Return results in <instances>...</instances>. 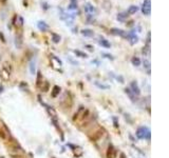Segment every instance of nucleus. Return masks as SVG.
<instances>
[{"instance_id":"1","label":"nucleus","mask_w":169,"mask_h":158,"mask_svg":"<svg viewBox=\"0 0 169 158\" xmlns=\"http://www.w3.org/2000/svg\"><path fill=\"white\" fill-rule=\"evenodd\" d=\"M136 137L140 139H150V130L147 126H141L136 131Z\"/></svg>"},{"instance_id":"2","label":"nucleus","mask_w":169,"mask_h":158,"mask_svg":"<svg viewBox=\"0 0 169 158\" xmlns=\"http://www.w3.org/2000/svg\"><path fill=\"white\" fill-rule=\"evenodd\" d=\"M142 12L144 15L146 16H149L150 13H151V2L150 0H144L143 2V6H142Z\"/></svg>"},{"instance_id":"3","label":"nucleus","mask_w":169,"mask_h":158,"mask_svg":"<svg viewBox=\"0 0 169 158\" xmlns=\"http://www.w3.org/2000/svg\"><path fill=\"white\" fill-rule=\"evenodd\" d=\"M110 33H111V34H113V35H116V36L124 37V38H127V35H128V33L125 32L124 30L116 29V28H112V29L110 30Z\"/></svg>"},{"instance_id":"4","label":"nucleus","mask_w":169,"mask_h":158,"mask_svg":"<svg viewBox=\"0 0 169 158\" xmlns=\"http://www.w3.org/2000/svg\"><path fill=\"white\" fill-rule=\"evenodd\" d=\"M116 154H117L116 149L112 144H110L108 150H107V158H115Z\"/></svg>"},{"instance_id":"5","label":"nucleus","mask_w":169,"mask_h":158,"mask_svg":"<svg viewBox=\"0 0 169 158\" xmlns=\"http://www.w3.org/2000/svg\"><path fill=\"white\" fill-rule=\"evenodd\" d=\"M131 92L134 95H136V96H139L140 94H141V90H140V88H139V85H137V82L136 81H132L131 82Z\"/></svg>"},{"instance_id":"6","label":"nucleus","mask_w":169,"mask_h":158,"mask_svg":"<svg viewBox=\"0 0 169 158\" xmlns=\"http://www.w3.org/2000/svg\"><path fill=\"white\" fill-rule=\"evenodd\" d=\"M84 9H85V12L88 13V14H91V15L96 14V9H95L93 6H92L91 3H86L85 7H84Z\"/></svg>"},{"instance_id":"7","label":"nucleus","mask_w":169,"mask_h":158,"mask_svg":"<svg viewBox=\"0 0 169 158\" xmlns=\"http://www.w3.org/2000/svg\"><path fill=\"white\" fill-rule=\"evenodd\" d=\"M37 28L39 29V31H41V32H45V31L49 30V25L45 23L44 21H38Z\"/></svg>"},{"instance_id":"8","label":"nucleus","mask_w":169,"mask_h":158,"mask_svg":"<svg viewBox=\"0 0 169 158\" xmlns=\"http://www.w3.org/2000/svg\"><path fill=\"white\" fill-rule=\"evenodd\" d=\"M81 35L85 37H92V36H94V32L92 30L90 29H84V30H81Z\"/></svg>"},{"instance_id":"9","label":"nucleus","mask_w":169,"mask_h":158,"mask_svg":"<svg viewBox=\"0 0 169 158\" xmlns=\"http://www.w3.org/2000/svg\"><path fill=\"white\" fill-rule=\"evenodd\" d=\"M98 43L101 45V47H104V48H106V49L111 48V43H110L107 39H105V38H103V37H100V38H99Z\"/></svg>"},{"instance_id":"10","label":"nucleus","mask_w":169,"mask_h":158,"mask_svg":"<svg viewBox=\"0 0 169 158\" xmlns=\"http://www.w3.org/2000/svg\"><path fill=\"white\" fill-rule=\"evenodd\" d=\"M137 11H139V7H136V6H130L129 9H128V11H127V14H128V15H133V14H135Z\"/></svg>"},{"instance_id":"11","label":"nucleus","mask_w":169,"mask_h":158,"mask_svg":"<svg viewBox=\"0 0 169 158\" xmlns=\"http://www.w3.org/2000/svg\"><path fill=\"white\" fill-rule=\"evenodd\" d=\"M125 93L128 95V96H129V97H130V99L133 101V102H135V101H136V98H135V95L134 94H133L132 93V92L130 91V89H125Z\"/></svg>"},{"instance_id":"12","label":"nucleus","mask_w":169,"mask_h":158,"mask_svg":"<svg viewBox=\"0 0 169 158\" xmlns=\"http://www.w3.org/2000/svg\"><path fill=\"white\" fill-rule=\"evenodd\" d=\"M51 35H52V40H53L54 43H59L60 42V40H61L60 35L56 34V33H51Z\"/></svg>"},{"instance_id":"13","label":"nucleus","mask_w":169,"mask_h":158,"mask_svg":"<svg viewBox=\"0 0 169 158\" xmlns=\"http://www.w3.org/2000/svg\"><path fill=\"white\" fill-rule=\"evenodd\" d=\"M128 17V14H127V12H124V13H120L119 15H117V17H116V19L119 20V21H125L126 20V18Z\"/></svg>"},{"instance_id":"14","label":"nucleus","mask_w":169,"mask_h":158,"mask_svg":"<svg viewBox=\"0 0 169 158\" xmlns=\"http://www.w3.org/2000/svg\"><path fill=\"white\" fill-rule=\"evenodd\" d=\"M30 72L32 75H35V72H36V62L35 61H31L30 63Z\"/></svg>"},{"instance_id":"15","label":"nucleus","mask_w":169,"mask_h":158,"mask_svg":"<svg viewBox=\"0 0 169 158\" xmlns=\"http://www.w3.org/2000/svg\"><path fill=\"white\" fill-rule=\"evenodd\" d=\"M94 84L97 86V88H99V89H101V90H108V89H110V85H107V84L99 83L98 81H95V82H94Z\"/></svg>"},{"instance_id":"16","label":"nucleus","mask_w":169,"mask_h":158,"mask_svg":"<svg viewBox=\"0 0 169 158\" xmlns=\"http://www.w3.org/2000/svg\"><path fill=\"white\" fill-rule=\"evenodd\" d=\"M74 54L76 56H78V57H80V58H87V57H88V55H87L86 53L81 52V51H79V50H75L74 51Z\"/></svg>"},{"instance_id":"17","label":"nucleus","mask_w":169,"mask_h":158,"mask_svg":"<svg viewBox=\"0 0 169 158\" xmlns=\"http://www.w3.org/2000/svg\"><path fill=\"white\" fill-rule=\"evenodd\" d=\"M143 63H144V68L148 71V75H150V61L148 59H144Z\"/></svg>"},{"instance_id":"18","label":"nucleus","mask_w":169,"mask_h":158,"mask_svg":"<svg viewBox=\"0 0 169 158\" xmlns=\"http://www.w3.org/2000/svg\"><path fill=\"white\" fill-rule=\"evenodd\" d=\"M131 62H132V64L134 65V67H140V65H141V59L137 58V57H132Z\"/></svg>"},{"instance_id":"19","label":"nucleus","mask_w":169,"mask_h":158,"mask_svg":"<svg viewBox=\"0 0 169 158\" xmlns=\"http://www.w3.org/2000/svg\"><path fill=\"white\" fill-rule=\"evenodd\" d=\"M60 93V88L57 85H55L52 91V97H57V95Z\"/></svg>"},{"instance_id":"20","label":"nucleus","mask_w":169,"mask_h":158,"mask_svg":"<svg viewBox=\"0 0 169 158\" xmlns=\"http://www.w3.org/2000/svg\"><path fill=\"white\" fill-rule=\"evenodd\" d=\"M68 10H72V11H75V10H77V2L76 1H73L69 4L68 7Z\"/></svg>"},{"instance_id":"21","label":"nucleus","mask_w":169,"mask_h":158,"mask_svg":"<svg viewBox=\"0 0 169 158\" xmlns=\"http://www.w3.org/2000/svg\"><path fill=\"white\" fill-rule=\"evenodd\" d=\"M87 21H88V23H89V24H93V21H94V17H93V15L88 14V16H87Z\"/></svg>"},{"instance_id":"22","label":"nucleus","mask_w":169,"mask_h":158,"mask_svg":"<svg viewBox=\"0 0 169 158\" xmlns=\"http://www.w3.org/2000/svg\"><path fill=\"white\" fill-rule=\"evenodd\" d=\"M21 38L20 37H16V40H15V44H16V47L17 48H20L21 47Z\"/></svg>"},{"instance_id":"23","label":"nucleus","mask_w":169,"mask_h":158,"mask_svg":"<svg viewBox=\"0 0 169 158\" xmlns=\"http://www.w3.org/2000/svg\"><path fill=\"white\" fill-rule=\"evenodd\" d=\"M101 55H103V56H105V58H108V59H110V60H113V59H114V58H113V56H112V55L106 54V53H103Z\"/></svg>"},{"instance_id":"24","label":"nucleus","mask_w":169,"mask_h":158,"mask_svg":"<svg viewBox=\"0 0 169 158\" xmlns=\"http://www.w3.org/2000/svg\"><path fill=\"white\" fill-rule=\"evenodd\" d=\"M149 45H148L147 44V47L146 48H144V49H143V54H144V55H146V54H148V53H149Z\"/></svg>"},{"instance_id":"25","label":"nucleus","mask_w":169,"mask_h":158,"mask_svg":"<svg viewBox=\"0 0 169 158\" xmlns=\"http://www.w3.org/2000/svg\"><path fill=\"white\" fill-rule=\"evenodd\" d=\"M85 47H86L87 49H88L89 51H91V52H93V51H94V48H93V47H92V45H89V44H86V45H85Z\"/></svg>"},{"instance_id":"26","label":"nucleus","mask_w":169,"mask_h":158,"mask_svg":"<svg viewBox=\"0 0 169 158\" xmlns=\"http://www.w3.org/2000/svg\"><path fill=\"white\" fill-rule=\"evenodd\" d=\"M147 44L148 45L150 44V32L148 33V35H147Z\"/></svg>"},{"instance_id":"27","label":"nucleus","mask_w":169,"mask_h":158,"mask_svg":"<svg viewBox=\"0 0 169 158\" xmlns=\"http://www.w3.org/2000/svg\"><path fill=\"white\" fill-rule=\"evenodd\" d=\"M116 79H117V80H120V81H121V83H124V78H123L122 76H117Z\"/></svg>"},{"instance_id":"28","label":"nucleus","mask_w":169,"mask_h":158,"mask_svg":"<svg viewBox=\"0 0 169 158\" xmlns=\"http://www.w3.org/2000/svg\"><path fill=\"white\" fill-rule=\"evenodd\" d=\"M0 37H1V39H2V42H6V38H4V36H3V34L0 32Z\"/></svg>"},{"instance_id":"29","label":"nucleus","mask_w":169,"mask_h":158,"mask_svg":"<svg viewBox=\"0 0 169 158\" xmlns=\"http://www.w3.org/2000/svg\"><path fill=\"white\" fill-rule=\"evenodd\" d=\"M120 158H126V156H125V154H124V153H122V154H121V157Z\"/></svg>"},{"instance_id":"30","label":"nucleus","mask_w":169,"mask_h":158,"mask_svg":"<svg viewBox=\"0 0 169 158\" xmlns=\"http://www.w3.org/2000/svg\"><path fill=\"white\" fill-rule=\"evenodd\" d=\"M43 6H44V7H43L44 10H47V9H48V4H47V3H43Z\"/></svg>"},{"instance_id":"31","label":"nucleus","mask_w":169,"mask_h":158,"mask_svg":"<svg viewBox=\"0 0 169 158\" xmlns=\"http://www.w3.org/2000/svg\"><path fill=\"white\" fill-rule=\"evenodd\" d=\"M73 1H76V0H71V2H73Z\"/></svg>"},{"instance_id":"32","label":"nucleus","mask_w":169,"mask_h":158,"mask_svg":"<svg viewBox=\"0 0 169 158\" xmlns=\"http://www.w3.org/2000/svg\"><path fill=\"white\" fill-rule=\"evenodd\" d=\"M2 1H3V2H4V1H6V0H2Z\"/></svg>"}]
</instances>
